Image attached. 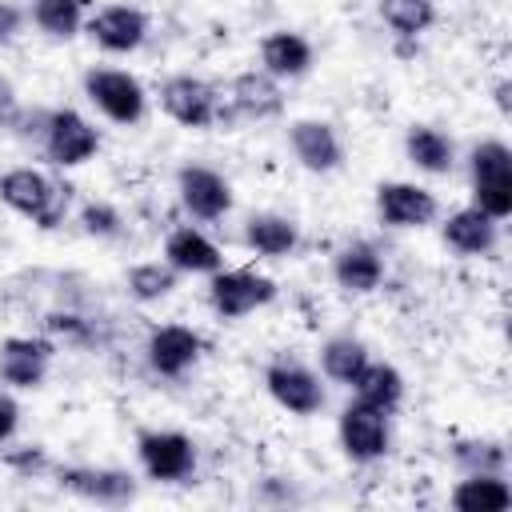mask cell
Masks as SVG:
<instances>
[{"instance_id":"cell-1","label":"cell","mask_w":512,"mask_h":512,"mask_svg":"<svg viewBox=\"0 0 512 512\" xmlns=\"http://www.w3.org/2000/svg\"><path fill=\"white\" fill-rule=\"evenodd\" d=\"M0 204L16 216H24L40 232H56L76 212V188L48 168L36 164H12L0 172Z\"/></svg>"},{"instance_id":"cell-2","label":"cell","mask_w":512,"mask_h":512,"mask_svg":"<svg viewBox=\"0 0 512 512\" xmlns=\"http://www.w3.org/2000/svg\"><path fill=\"white\" fill-rule=\"evenodd\" d=\"M468 192L480 212H488L492 220H508L512 216V148L500 136H480L468 144Z\"/></svg>"},{"instance_id":"cell-3","label":"cell","mask_w":512,"mask_h":512,"mask_svg":"<svg viewBox=\"0 0 512 512\" xmlns=\"http://www.w3.org/2000/svg\"><path fill=\"white\" fill-rule=\"evenodd\" d=\"M260 380H264L268 400L276 408H284L288 416L308 420V416H320L328 408V380L320 376V368H312V364H304L296 356H284V352L272 356L264 364Z\"/></svg>"},{"instance_id":"cell-4","label":"cell","mask_w":512,"mask_h":512,"mask_svg":"<svg viewBox=\"0 0 512 512\" xmlns=\"http://www.w3.org/2000/svg\"><path fill=\"white\" fill-rule=\"evenodd\" d=\"M84 100L116 128H132L148 116V88L136 72L116 64H92L84 72Z\"/></svg>"},{"instance_id":"cell-5","label":"cell","mask_w":512,"mask_h":512,"mask_svg":"<svg viewBox=\"0 0 512 512\" xmlns=\"http://www.w3.org/2000/svg\"><path fill=\"white\" fill-rule=\"evenodd\" d=\"M276 296H280V284L252 264H240V268L224 264L220 272L208 276V288H204V300L216 320H244L260 308H268Z\"/></svg>"},{"instance_id":"cell-6","label":"cell","mask_w":512,"mask_h":512,"mask_svg":"<svg viewBox=\"0 0 512 512\" xmlns=\"http://www.w3.org/2000/svg\"><path fill=\"white\" fill-rule=\"evenodd\" d=\"M136 464L152 484H184L200 468V444L180 428H140Z\"/></svg>"},{"instance_id":"cell-7","label":"cell","mask_w":512,"mask_h":512,"mask_svg":"<svg viewBox=\"0 0 512 512\" xmlns=\"http://www.w3.org/2000/svg\"><path fill=\"white\" fill-rule=\"evenodd\" d=\"M156 104L172 124H180L188 132H208L220 124V84H212L196 72L164 76L156 88Z\"/></svg>"},{"instance_id":"cell-8","label":"cell","mask_w":512,"mask_h":512,"mask_svg":"<svg viewBox=\"0 0 512 512\" xmlns=\"http://www.w3.org/2000/svg\"><path fill=\"white\" fill-rule=\"evenodd\" d=\"M36 148L48 168L72 172V168H84L88 160H96L100 128L76 108H48V124H44V136Z\"/></svg>"},{"instance_id":"cell-9","label":"cell","mask_w":512,"mask_h":512,"mask_svg":"<svg viewBox=\"0 0 512 512\" xmlns=\"http://www.w3.org/2000/svg\"><path fill=\"white\" fill-rule=\"evenodd\" d=\"M140 356H144V368L156 380H184L204 356V336L192 324H180V320L152 324L148 336H144Z\"/></svg>"},{"instance_id":"cell-10","label":"cell","mask_w":512,"mask_h":512,"mask_svg":"<svg viewBox=\"0 0 512 512\" xmlns=\"http://www.w3.org/2000/svg\"><path fill=\"white\" fill-rule=\"evenodd\" d=\"M176 200L188 212V220L216 224V220H224L232 212L236 192H232V180L220 168L200 164V160H188V164L176 168Z\"/></svg>"},{"instance_id":"cell-11","label":"cell","mask_w":512,"mask_h":512,"mask_svg":"<svg viewBox=\"0 0 512 512\" xmlns=\"http://www.w3.org/2000/svg\"><path fill=\"white\" fill-rule=\"evenodd\" d=\"M376 220L392 232H420L440 220V200L428 184L416 180H380L372 196Z\"/></svg>"},{"instance_id":"cell-12","label":"cell","mask_w":512,"mask_h":512,"mask_svg":"<svg viewBox=\"0 0 512 512\" xmlns=\"http://www.w3.org/2000/svg\"><path fill=\"white\" fill-rule=\"evenodd\" d=\"M336 440L352 464H380L392 452V416L360 400H348L336 416Z\"/></svg>"},{"instance_id":"cell-13","label":"cell","mask_w":512,"mask_h":512,"mask_svg":"<svg viewBox=\"0 0 512 512\" xmlns=\"http://www.w3.org/2000/svg\"><path fill=\"white\" fill-rule=\"evenodd\" d=\"M284 112V84L272 80L260 68H248L220 88V124L244 120V124H264Z\"/></svg>"},{"instance_id":"cell-14","label":"cell","mask_w":512,"mask_h":512,"mask_svg":"<svg viewBox=\"0 0 512 512\" xmlns=\"http://www.w3.org/2000/svg\"><path fill=\"white\" fill-rule=\"evenodd\" d=\"M56 344L44 332H12L0 340V384L12 392H36L44 388L52 360H56Z\"/></svg>"},{"instance_id":"cell-15","label":"cell","mask_w":512,"mask_h":512,"mask_svg":"<svg viewBox=\"0 0 512 512\" xmlns=\"http://www.w3.org/2000/svg\"><path fill=\"white\" fill-rule=\"evenodd\" d=\"M52 476L64 492H72L76 500L100 504V508H120L136 500V476L116 464H60L52 468Z\"/></svg>"},{"instance_id":"cell-16","label":"cell","mask_w":512,"mask_h":512,"mask_svg":"<svg viewBox=\"0 0 512 512\" xmlns=\"http://www.w3.org/2000/svg\"><path fill=\"white\" fill-rule=\"evenodd\" d=\"M152 24L148 12L136 4H100L84 20V36L104 52V56H132L144 48Z\"/></svg>"},{"instance_id":"cell-17","label":"cell","mask_w":512,"mask_h":512,"mask_svg":"<svg viewBox=\"0 0 512 512\" xmlns=\"http://www.w3.org/2000/svg\"><path fill=\"white\" fill-rule=\"evenodd\" d=\"M288 152L304 172L328 176L344 164V136L332 120L320 116H300L288 124Z\"/></svg>"},{"instance_id":"cell-18","label":"cell","mask_w":512,"mask_h":512,"mask_svg":"<svg viewBox=\"0 0 512 512\" xmlns=\"http://www.w3.org/2000/svg\"><path fill=\"white\" fill-rule=\"evenodd\" d=\"M436 224H440L444 248L464 256V260H484V256H492L500 248V220H492L476 204H460L448 216H440Z\"/></svg>"},{"instance_id":"cell-19","label":"cell","mask_w":512,"mask_h":512,"mask_svg":"<svg viewBox=\"0 0 512 512\" xmlns=\"http://www.w3.org/2000/svg\"><path fill=\"white\" fill-rule=\"evenodd\" d=\"M388 276V260L380 252V244L364 240V236H352L344 240L336 252H332V280L340 292L348 296H368L384 284Z\"/></svg>"},{"instance_id":"cell-20","label":"cell","mask_w":512,"mask_h":512,"mask_svg":"<svg viewBox=\"0 0 512 512\" xmlns=\"http://www.w3.org/2000/svg\"><path fill=\"white\" fill-rule=\"evenodd\" d=\"M160 256L180 272V276H212L224 268V248L200 228V224H176L168 228L164 244H160Z\"/></svg>"},{"instance_id":"cell-21","label":"cell","mask_w":512,"mask_h":512,"mask_svg":"<svg viewBox=\"0 0 512 512\" xmlns=\"http://www.w3.org/2000/svg\"><path fill=\"white\" fill-rule=\"evenodd\" d=\"M256 60H260V72H268L272 80L284 84V80H300V76L312 72L316 48H312V40H308L304 32H296V28H272V32L260 36Z\"/></svg>"},{"instance_id":"cell-22","label":"cell","mask_w":512,"mask_h":512,"mask_svg":"<svg viewBox=\"0 0 512 512\" xmlns=\"http://www.w3.org/2000/svg\"><path fill=\"white\" fill-rule=\"evenodd\" d=\"M300 224L288 212H252L240 224V244L264 260H288L300 248Z\"/></svg>"},{"instance_id":"cell-23","label":"cell","mask_w":512,"mask_h":512,"mask_svg":"<svg viewBox=\"0 0 512 512\" xmlns=\"http://www.w3.org/2000/svg\"><path fill=\"white\" fill-rule=\"evenodd\" d=\"M404 160L424 176H448L460 160L456 140L436 124H408L404 132Z\"/></svg>"},{"instance_id":"cell-24","label":"cell","mask_w":512,"mask_h":512,"mask_svg":"<svg viewBox=\"0 0 512 512\" xmlns=\"http://www.w3.org/2000/svg\"><path fill=\"white\" fill-rule=\"evenodd\" d=\"M348 392H352V400H360V404H368V408H380V412L396 416L400 404H404V396H408V380H404V372H400L396 364L372 356V360L360 368V376L348 384Z\"/></svg>"},{"instance_id":"cell-25","label":"cell","mask_w":512,"mask_h":512,"mask_svg":"<svg viewBox=\"0 0 512 512\" xmlns=\"http://www.w3.org/2000/svg\"><path fill=\"white\" fill-rule=\"evenodd\" d=\"M448 504L456 512H508L512 508L508 472H464L448 488Z\"/></svg>"},{"instance_id":"cell-26","label":"cell","mask_w":512,"mask_h":512,"mask_svg":"<svg viewBox=\"0 0 512 512\" xmlns=\"http://www.w3.org/2000/svg\"><path fill=\"white\" fill-rule=\"evenodd\" d=\"M40 332L56 344V348H100L104 340V328L92 312H84L80 304H52L44 316H40Z\"/></svg>"},{"instance_id":"cell-27","label":"cell","mask_w":512,"mask_h":512,"mask_svg":"<svg viewBox=\"0 0 512 512\" xmlns=\"http://www.w3.org/2000/svg\"><path fill=\"white\" fill-rule=\"evenodd\" d=\"M368 360H372L368 344H364L360 336H352V332H332V336H324V340H320V352H316L320 376H324L328 384H340V388H348V384L360 376V368H364Z\"/></svg>"},{"instance_id":"cell-28","label":"cell","mask_w":512,"mask_h":512,"mask_svg":"<svg viewBox=\"0 0 512 512\" xmlns=\"http://www.w3.org/2000/svg\"><path fill=\"white\" fill-rule=\"evenodd\" d=\"M88 12V0H28V24L48 40H76Z\"/></svg>"},{"instance_id":"cell-29","label":"cell","mask_w":512,"mask_h":512,"mask_svg":"<svg viewBox=\"0 0 512 512\" xmlns=\"http://www.w3.org/2000/svg\"><path fill=\"white\" fill-rule=\"evenodd\" d=\"M376 16L396 40H420L436 28L440 8L436 0H376Z\"/></svg>"},{"instance_id":"cell-30","label":"cell","mask_w":512,"mask_h":512,"mask_svg":"<svg viewBox=\"0 0 512 512\" xmlns=\"http://www.w3.org/2000/svg\"><path fill=\"white\" fill-rule=\"evenodd\" d=\"M180 288V272L160 256V260H136L128 272H124V292H128V300H136V304H160V300H168L172 292Z\"/></svg>"},{"instance_id":"cell-31","label":"cell","mask_w":512,"mask_h":512,"mask_svg":"<svg viewBox=\"0 0 512 512\" xmlns=\"http://www.w3.org/2000/svg\"><path fill=\"white\" fill-rule=\"evenodd\" d=\"M452 468L464 472H508V444L500 436H456L448 444Z\"/></svg>"},{"instance_id":"cell-32","label":"cell","mask_w":512,"mask_h":512,"mask_svg":"<svg viewBox=\"0 0 512 512\" xmlns=\"http://www.w3.org/2000/svg\"><path fill=\"white\" fill-rule=\"evenodd\" d=\"M76 224H80V232L84 236H92V240H120L124 232H128V220H124V212L112 204V200H84L76 212Z\"/></svg>"},{"instance_id":"cell-33","label":"cell","mask_w":512,"mask_h":512,"mask_svg":"<svg viewBox=\"0 0 512 512\" xmlns=\"http://www.w3.org/2000/svg\"><path fill=\"white\" fill-rule=\"evenodd\" d=\"M0 464L20 480H36V476L52 472V460H48L44 444H4L0 448Z\"/></svg>"},{"instance_id":"cell-34","label":"cell","mask_w":512,"mask_h":512,"mask_svg":"<svg viewBox=\"0 0 512 512\" xmlns=\"http://www.w3.org/2000/svg\"><path fill=\"white\" fill-rule=\"evenodd\" d=\"M44 124H48V108H28V104H20L16 116L8 120V132H12L16 140H32V144H40Z\"/></svg>"},{"instance_id":"cell-35","label":"cell","mask_w":512,"mask_h":512,"mask_svg":"<svg viewBox=\"0 0 512 512\" xmlns=\"http://www.w3.org/2000/svg\"><path fill=\"white\" fill-rule=\"evenodd\" d=\"M24 28H28V8H20L16 0H0V44L20 40Z\"/></svg>"},{"instance_id":"cell-36","label":"cell","mask_w":512,"mask_h":512,"mask_svg":"<svg viewBox=\"0 0 512 512\" xmlns=\"http://www.w3.org/2000/svg\"><path fill=\"white\" fill-rule=\"evenodd\" d=\"M20 432V400L12 396V388L0 384V448L12 444Z\"/></svg>"},{"instance_id":"cell-37","label":"cell","mask_w":512,"mask_h":512,"mask_svg":"<svg viewBox=\"0 0 512 512\" xmlns=\"http://www.w3.org/2000/svg\"><path fill=\"white\" fill-rule=\"evenodd\" d=\"M16 108H20V96H16V84L0 72V128H8V120L16 116Z\"/></svg>"},{"instance_id":"cell-38","label":"cell","mask_w":512,"mask_h":512,"mask_svg":"<svg viewBox=\"0 0 512 512\" xmlns=\"http://www.w3.org/2000/svg\"><path fill=\"white\" fill-rule=\"evenodd\" d=\"M508 96H512V80H508V76H500V80L492 84V100H496L500 116H508V112H512V100H508Z\"/></svg>"}]
</instances>
